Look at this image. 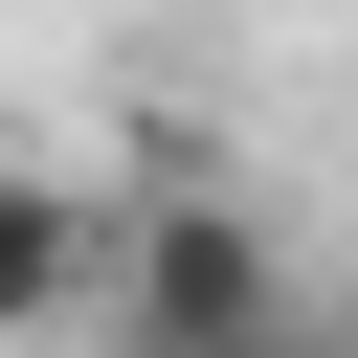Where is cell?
<instances>
[{"label":"cell","mask_w":358,"mask_h":358,"mask_svg":"<svg viewBox=\"0 0 358 358\" xmlns=\"http://www.w3.org/2000/svg\"><path fill=\"white\" fill-rule=\"evenodd\" d=\"M67 291H90V201L67 179H0V336H45Z\"/></svg>","instance_id":"cell-2"},{"label":"cell","mask_w":358,"mask_h":358,"mask_svg":"<svg viewBox=\"0 0 358 358\" xmlns=\"http://www.w3.org/2000/svg\"><path fill=\"white\" fill-rule=\"evenodd\" d=\"M246 336H291V268H268V224L246 201H157L134 224V358H246Z\"/></svg>","instance_id":"cell-1"}]
</instances>
